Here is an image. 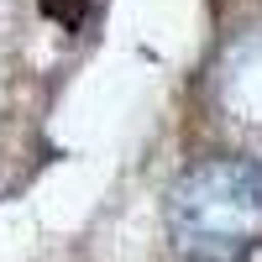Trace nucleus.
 Segmentation results:
<instances>
[{"mask_svg": "<svg viewBox=\"0 0 262 262\" xmlns=\"http://www.w3.org/2000/svg\"><path fill=\"white\" fill-rule=\"evenodd\" d=\"M42 11H48L53 21H63V27H79V21H84V11H90V0H42Z\"/></svg>", "mask_w": 262, "mask_h": 262, "instance_id": "obj_2", "label": "nucleus"}, {"mask_svg": "<svg viewBox=\"0 0 262 262\" xmlns=\"http://www.w3.org/2000/svg\"><path fill=\"white\" fill-rule=\"evenodd\" d=\"M163 215L184 262H242L262 242V158H205L184 168Z\"/></svg>", "mask_w": 262, "mask_h": 262, "instance_id": "obj_1", "label": "nucleus"}]
</instances>
